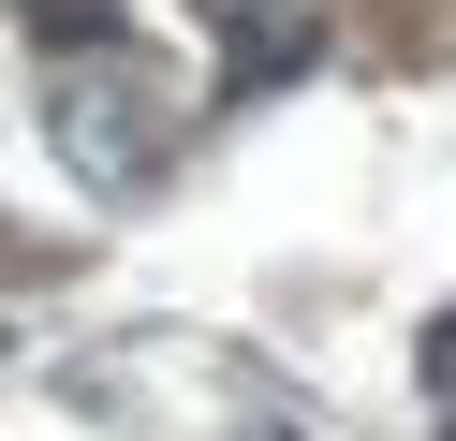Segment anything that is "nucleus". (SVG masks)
Returning a JSON list of instances; mask_svg holds the SVG:
<instances>
[{
  "mask_svg": "<svg viewBox=\"0 0 456 441\" xmlns=\"http://www.w3.org/2000/svg\"><path fill=\"white\" fill-rule=\"evenodd\" d=\"M45 133H60V162L89 176V192H133V176L162 162V133H177V88H162L148 59H133V29H118L103 59H74V74H60Z\"/></svg>",
  "mask_w": 456,
  "mask_h": 441,
  "instance_id": "nucleus-1",
  "label": "nucleus"
}]
</instances>
